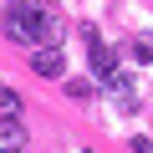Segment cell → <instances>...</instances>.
<instances>
[{
	"label": "cell",
	"instance_id": "1",
	"mask_svg": "<svg viewBox=\"0 0 153 153\" xmlns=\"http://www.w3.org/2000/svg\"><path fill=\"white\" fill-rule=\"evenodd\" d=\"M31 71H36V76H66L61 46H36V51H31Z\"/></svg>",
	"mask_w": 153,
	"mask_h": 153
},
{
	"label": "cell",
	"instance_id": "2",
	"mask_svg": "<svg viewBox=\"0 0 153 153\" xmlns=\"http://www.w3.org/2000/svg\"><path fill=\"white\" fill-rule=\"evenodd\" d=\"M26 143H31V133L21 117H0V153H26Z\"/></svg>",
	"mask_w": 153,
	"mask_h": 153
},
{
	"label": "cell",
	"instance_id": "3",
	"mask_svg": "<svg viewBox=\"0 0 153 153\" xmlns=\"http://www.w3.org/2000/svg\"><path fill=\"white\" fill-rule=\"evenodd\" d=\"M87 56H92V71L102 76H112V51H107V41H97V31H87Z\"/></svg>",
	"mask_w": 153,
	"mask_h": 153
},
{
	"label": "cell",
	"instance_id": "4",
	"mask_svg": "<svg viewBox=\"0 0 153 153\" xmlns=\"http://www.w3.org/2000/svg\"><path fill=\"white\" fill-rule=\"evenodd\" d=\"M107 92L117 97V107H123V112H138V97H133V76L112 71V76H107Z\"/></svg>",
	"mask_w": 153,
	"mask_h": 153
},
{
	"label": "cell",
	"instance_id": "5",
	"mask_svg": "<svg viewBox=\"0 0 153 153\" xmlns=\"http://www.w3.org/2000/svg\"><path fill=\"white\" fill-rule=\"evenodd\" d=\"M21 107H26V102H21V92L0 82V117H21Z\"/></svg>",
	"mask_w": 153,
	"mask_h": 153
},
{
	"label": "cell",
	"instance_id": "6",
	"mask_svg": "<svg viewBox=\"0 0 153 153\" xmlns=\"http://www.w3.org/2000/svg\"><path fill=\"white\" fill-rule=\"evenodd\" d=\"M133 61H153V36H138L133 41Z\"/></svg>",
	"mask_w": 153,
	"mask_h": 153
},
{
	"label": "cell",
	"instance_id": "7",
	"mask_svg": "<svg viewBox=\"0 0 153 153\" xmlns=\"http://www.w3.org/2000/svg\"><path fill=\"white\" fill-rule=\"evenodd\" d=\"M66 92H71L76 102H82V97H92V82H82V76H71V82H66Z\"/></svg>",
	"mask_w": 153,
	"mask_h": 153
}]
</instances>
